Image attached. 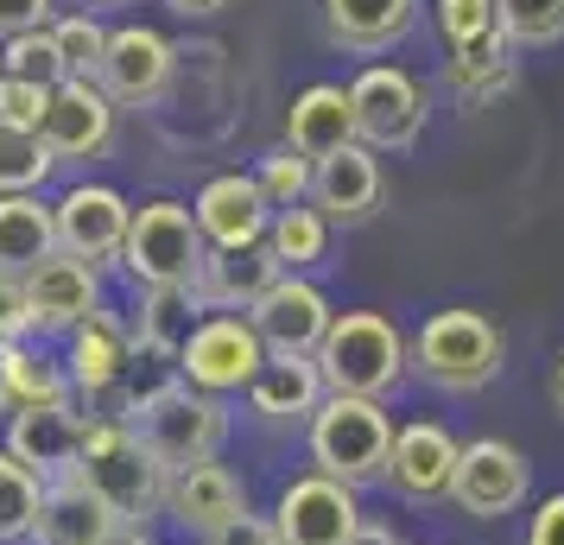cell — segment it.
Listing matches in <instances>:
<instances>
[{
	"label": "cell",
	"instance_id": "obj_1",
	"mask_svg": "<svg viewBox=\"0 0 564 545\" xmlns=\"http://www.w3.org/2000/svg\"><path fill=\"white\" fill-rule=\"evenodd\" d=\"M133 438L153 450L165 476H184L197 464H216V450L229 444V406L216 393H197L191 381H165V388L140 393L128 406Z\"/></svg>",
	"mask_w": 564,
	"mask_h": 545
},
{
	"label": "cell",
	"instance_id": "obj_2",
	"mask_svg": "<svg viewBox=\"0 0 564 545\" xmlns=\"http://www.w3.org/2000/svg\"><path fill=\"white\" fill-rule=\"evenodd\" d=\"M77 476L121 526H147L153 514H165V482H172V476L153 464L147 444L133 438L128 418H96V425H89Z\"/></svg>",
	"mask_w": 564,
	"mask_h": 545
},
{
	"label": "cell",
	"instance_id": "obj_3",
	"mask_svg": "<svg viewBox=\"0 0 564 545\" xmlns=\"http://www.w3.org/2000/svg\"><path fill=\"white\" fill-rule=\"evenodd\" d=\"M317 374H324L330 393L387 400L406 381V337H400V324L381 312H343L330 324L324 349H317Z\"/></svg>",
	"mask_w": 564,
	"mask_h": 545
},
{
	"label": "cell",
	"instance_id": "obj_4",
	"mask_svg": "<svg viewBox=\"0 0 564 545\" xmlns=\"http://www.w3.org/2000/svg\"><path fill=\"white\" fill-rule=\"evenodd\" d=\"M508 342L482 312H432L412 337V362L437 393H482L501 374Z\"/></svg>",
	"mask_w": 564,
	"mask_h": 545
},
{
	"label": "cell",
	"instance_id": "obj_5",
	"mask_svg": "<svg viewBox=\"0 0 564 545\" xmlns=\"http://www.w3.org/2000/svg\"><path fill=\"white\" fill-rule=\"evenodd\" d=\"M387 457H393V418H387L381 400H349V393H330L317 418H311V464L336 476V482H375L387 476Z\"/></svg>",
	"mask_w": 564,
	"mask_h": 545
},
{
	"label": "cell",
	"instance_id": "obj_6",
	"mask_svg": "<svg viewBox=\"0 0 564 545\" xmlns=\"http://www.w3.org/2000/svg\"><path fill=\"white\" fill-rule=\"evenodd\" d=\"M204 260H209V241H204V229H197L191 204L159 197V204L133 209V229H128V248H121V266H128L147 292L197 286Z\"/></svg>",
	"mask_w": 564,
	"mask_h": 545
},
{
	"label": "cell",
	"instance_id": "obj_7",
	"mask_svg": "<svg viewBox=\"0 0 564 545\" xmlns=\"http://www.w3.org/2000/svg\"><path fill=\"white\" fill-rule=\"evenodd\" d=\"M349 108H356V140L368 153H406L412 140L425 133V83L400 70V64H368L349 83Z\"/></svg>",
	"mask_w": 564,
	"mask_h": 545
},
{
	"label": "cell",
	"instance_id": "obj_8",
	"mask_svg": "<svg viewBox=\"0 0 564 545\" xmlns=\"http://www.w3.org/2000/svg\"><path fill=\"white\" fill-rule=\"evenodd\" d=\"M267 368V342L248 317L235 312H209L178 349V374L191 381L197 393H248L254 388V374Z\"/></svg>",
	"mask_w": 564,
	"mask_h": 545
},
{
	"label": "cell",
	"instance_id": "obj_9",
	"mask_svg": "<svg viewBox=\"0 0 564 545\" xmlns=\"http://www.w3.org/2000/svg\"><path fill=\"white\" fill-rule=\"evenodd\" d=\"M527 494H533V464H527L508 438L463 444L451 501H457L469 520H501V514H513V508H527Z\"/></svg>",
	"mask_w": 564,
	"mask_h": 545
},
{
	"label": "cell",
	"instance_id": "obj_10",
	"mask_svg": "<svg viewBox=\"0 0 564 545\" xmlns=\"http://www.w3.org/2000/svg\"><path fill=\"white\" fill-rule=\"evenodd\" d=\"M361 526L356 489L336 482V476H299L280 489V508H273V533L280 545H349Z\"/></svg>",
	"mask_w": 564,
	"mask_h": 545
},
{
	"label": "cell",
	"instance_id": "obj_11",
	"mask_svg": "<svg viewBox=\"0 0 564 545\" xmlns=\"http://www.w3.org/2000/svg\"><path fill=\"white\" fill-rule=\"evenodd\" d=\"M52 209H57V254L89 260V266L121 260L128 229H133V204L121 190H108V184H70Z\"/></svg>",
	"mask_w": 564,
	"mask_h": 545
},
{
	"label": "cell",
	"instance_id": "obj_12",
	"mask_svg": "<svg viewBox=\"0 0 564 545\" xmlns=\"http://www.w3.org/2000/svg\"><path fill=\"white\" fill-rule=\"evenodd\" d=\"M115 115L121 108L108 102L102 83H57L52 89V108L39 121V140L52 146L57 165H89L115 146Z\"/></svg>",
	"mask_w": 564,
	"mask_h": 545
},
{
	"label": "cell",
	"instance_id": "obj_13",
	"mask_svg": "<svg viewBox=\"0 0 564 545\" xmlns=\"http://www.w3.org/2000/svg\"><path fill=\"white\" fill-rule=\"evenodd\" d=\"M248 324L260 330L267 356H317V349H324V337H330L336 312H330V298L311 286V280L285 273L280 286H273L254 312H248Z\"/></svg>",
	"mask_w": 564,
	"mask_h": 545
},
{
	"label": "cell",
	"instance_id": "obj_14",
	"mask_svg": "<svg viewBox=\"0 0 564 545\" xmlns=\"http://www.w3.org/2000/svg\"><path fill=\"white\" fill-rule=\"evenodd\" d=\"M172 64H178V52H172V39L153 26H121L108 32V57H102V89L115 108H153L159 96H165V83H172Z\"/></svg>",
	"mask_w": 564,
	"mask_h": 545
},
{
	"label": "cell",
	"instance_id": "obj_15",
	"mask_svg": "<svg viewBox=\"0 0 564 545\" xmlns=\"http://www.w3.org/2000/svg\"><path fill=\"white\" fill-rule=\"evenodd\" d=\"M20 286H26L32 330H77V324H89L102 312V273L89 260L52 254L45 266H32Z\"/></svg>",
	"mask_w": 564,
	"mask_h": 545
},
{
	"label": "cell",
	"instance_id": "obj_16",
	"mask_svg": "<svg viewBox=\"0 0 564 545\" xmlns=\"http://www.w3.org/2000/svg\"><path fill=\"white\" fill-rule=\"evenodd\" d=\"M457 457L463 444L444 425H432V418L400 425L393 432V457H387V489L406 494V501H444L451 482H457Z\"/></svg>",
	"mask_w": 564,
	"mask_h": 545
},
{
	"label": "cell",
	"instance_id": "obj_17",
	"mask_svg": "<svg viewBox=\"0 0 564 545\" xmlns=\"http://www.w3.org/2000/svg\"><path fill=\"white\" fill-rule=\"evenodd\" d=\"M83 438H89V418H77V406H39V413H13L7 418V450H13L39 482H64V476H77Z\"/></svg>",
	"mask_w": 564,
	"mask_h": 545
},
{
	"label": "cell",
	"instance_id": "obj_18",
	"mask_svg": "<svg viewBox=\"0 0 564 545\" xmlns=\"http://www.w3.org/2000/svg\"><path fill=\"white\" fill-rule=\"evenodd\" d=\"M191 216H197V229H204L209 248H254V241H267V229H273L267 190H260L254 178H241V172L209 178L204 190H197Z\"/></svg>",
	"mask_w": 564,
	"mask_h": 545
},
{
	"label": "cell",
	"instance_id": "obj_19",
	"mask_svg": "<svg viewBox=\"0 0 564 545\" xmlns=\"http://www.w3.org/2000/svg\"><path fill=\"white\" fill-rule=\"evenodd\" d=\"M285 280L280 254L267 248V241H254V248H209L204 273H197V305L204 312H254L267 292Z\"/></svg>",
	"mask_w": 564,
	"mask_h": 545
},
{
	"label": "cell",
	"instance_id": "obj_20",
	"mask_svg": "<svg viewBox=\"0 0 564 545\" xmlns=\"http://www.w3.org/2000/svg\"><path fill=\"white\" fill-rule=\"evenodd\" d=\"M387 197V178H381V159L368 146H343L336 159L311 165V209L324 222H368Z\"/></svg>",
	"mask_w": 564,
	"mask_h": 545
},
{
	"label": "cell",
	"instance_id": "obj_21",
	"mask_svg": "<svg viewBox=\"0 0 564 545\" xmlns=\"http://www.w3.org/2000/svg\"><path fill=\"white\" fill-rule=\"evenodd\" d=\"M324 400H330V388L317 374V356H267V368L248 388V406L267 425H311Z\"/></svg>",
	"mask_w": 564,
	"mask_h": 545
},
{
	"label": "cell",
	"instance_id": "obj_22",
	"mask_svg": "<svg viewBox=\"0 0 564 545\" xmlns=\"http://www.w3.org/2000/svg\"><path fill=\"white\" fill-rule=\"evenodd\" d=\"M165 514L209 539V533H223L229 520L248 514V489L235 482V469L197 464V469H184V476H172V482H165Z\"/></svg>",
	"mask_w": 564,
	"mask_h": 545
},
{
	"label": "cell",
	"instance_id": "obj_23",
	"mask_svg": "<svg viewBox=\"0 0 564 545\" xmlns=\"http://www.w3.org/2000/svg\"><path fill=\"white\" fill-rule=\"evenodd\" d=\"M285 146L311 165H324L336 159L343 146H356V108H349V89H336V83H311L305 96L292 102L285 115Z\"/></svg>",
	"mask_w": 564,
	"mask_h": 545
},
{
	"label": "cell",
	"instance_id": "obj_24",
	"mask_svg": "<svg viewBox=\"0 0 564 545\" xmlns=\"http://www.w3.org/2000/svg\"><path fill=\"white\" fill-rule=\"evenodd\" d=\"M115 526L121 520L83 489V476H64V482H45L39 520H32V545H102Z\"/></svg>",
	"mask_w": 564,
	"mask_h": 545
},
{
	"label": "cell",
	"instance_id": "obj_25",
	"mask_svg": "<svg viewBox=\"0 0 564 545\" xmlns=\"http://www.w3.org/2000/svg\"><path fill=\"white\" fill-rule=\"evenodd\" d=\"M57 254V209L32 190V197H0V273L26 280L32 266Z\"/></svg>",
	"mask_w": 564,
	"mask_h": 545
},
{
	"label": "cell",
	"instance_id": "obj_26",
	"mask_svg": "<svg viewBox=\"0 0 564 545\" xmlns=\"http://www.w3.org/2000/svg\"><path fill=\"white\" fill-rule=\"evenodd\" d=\"M70 388H83V393H108L121 374H128V362H133V337H128V324L121 317H108V312H96L89 324H77L70 330Z\"/></svg>",
	"mask_w": 564,
	"mask_h": 545
},
{
	"label": "cell",
	"instance_id": "obj_27",
	"mask_svg": "<svg viewBox=\"0 0 564 545\" xmlns=\"http://www.w3.org/2000/svg\"><path fill=\"white\" fill-rule=\"evenodd\" d=\"M39 406H70V374L26 342H0V413H39Z\"/></svg>",
	"mask_w": 564,
	"mask_h": 545
},
{
	"label": "cell",
	"instance_id": "obj_28",
	"mask_svg": "<svg viewBox=\"0 0 564 545\" xmlns=\"http://www.w3.org/2000/svg\"><path fill=\"white\" fill-rule=\"evenodd\" d=\"M419 0H324V26L343 52H387L406 39Z\"/></svg>",
	"mask_w": 564,
	"mask_h": 545
},
{
	"label": "cell",
	"instance_id": "obj_29",
	"mask_svg": "<svg viewBox=\"0 0 564 545\" xmlns=\"http://www.w3.org/2000/svg\"><path fill=\"white\" fill-rule=\"evenodd\" d=\"M204 324V305H197V292L191 286H165V292H147V305H140V349H153V356H172L178 362L184 337Z\"/></svg>",
	"mask_w": 564,
	"mask_h": 545
},
{
	"label": "cell",
	"instance_id": "obj_30",
	"mask_svg": "<svg viewBox=\"0 0 564 545\" xmlns=\"http://www.w3.org/2000/svg\"><path fill=\"white\" fill-rule=\"evenodd\" d=\"M267 248L280 254L285 273H299V266H317V260L330 254V222H324V216H317L311 204H299V209H273Z\"/></svg>",
	"mask_w": 564,
	"mask_h": 545
},
{
	"label": "cell",
	"instance_id": "obj_31",
	"mask_svg": "<svg viewBox=\"0 0 564 545\" xmlns=\"http://www.w3.org/2000/svg\"><path fill=\"white\" fill-rule=\"evenodd\" d=\"M39 501H45V482L32 476L7 444H0V545L32 539V520H39Z\"/></svg>",
	"mask_w": 564,
	"mask_h": 545
},
{
	"label": "cell",
	"instance_id": "obj_32",
	"mask_svg": "<svg viewBox=\"0 0 564 545\" xmlns=\"http://www.w3.org/2000/svg\"><path fill=\"white\" fill-rule=\"evenodd\" d=\"M52 172H57V159L39 133H20L0 121V197H32Z\"/></svg>",
	"mask_w": 564,
	"mask_h": 545
},
{
	"label": "cell",
	"instance_id": "obj_33",
	"mask_svg": "<svg viewBox=\"0 0 564 545\" xmlns=\"http://www.w3.org/2000/svg\"><path fill=\"white\" fill-rule=\"evenodd\" d=\"M0 70H7L13 83H39V89H57V83H70V77H64V57H57L52 26L0 39Z\"/></svg>",
	"mask_w": 564,
	"mask_h": 545
},
{
	"label": "cell",
	"instance_id": "obj_34",
	"mask_svg": "<svg viewBox=\"0 0 564 545\" xmlns=\"http://www.w3.org/2000/svg\"><path fill=\"white\" fill-rule=\"evenodd\" d=\"M57 57H64V77L70 83H96L102 77V57H108V32L89 20V13H70V20H52Z\"/></svg>",
	"mask_w": 564,
	"mask_h": 545
},
{
	"label": "cell",
	"instance_id": "obj_35",
	"mask_svg": "<svg viewBox=\"0 0 564 545\" xmlns=\"http://www.w3.org/2000/svg\"><path fill=\"white\" fill-rule=\"evenodd\" d=\"M508 45H558L564 39V0H495Z\"/></svg>",
	"mask_w": 564,
	"mask_h": 545
},
{
	"label": "cell",
	"instance_id": "obj_36",
	"mask_svg": "<svg viewBox=\"0 0 564 545\" xmlns=\"http://www.w3.org/2000/svg\"><path fill=\"white\" fill-rule=\"evenodd\" d=\"M254 184L267 190V204L273 209H299V204H311V159H299L292 146H280V153L260 159Z\"/></svg>",
	"mask_w": 564,
	"mask_h": 545
},
{
	"label": "cell",
	"instance_id": "obj_37",
	"mask_svg": "<svg viewBox=\"0 0 564 545\" xmlns=\"http://www.w3.org/2000/svg\"><path fill=\"white\" fill-rule=\"evenodd\" d=\"M45 108H52V89H39V83H0V121L20 133H39V121H45Z\"/></svg>",
	"mask_w": 564,
	"mask_h": 545
},
{
	"label": "cell",
	"instance_id": "obj_38",
	"mask_svg": "<svg viewBox=\"0 0 564 545\" xmlns=\"http://www.w3.org/2000/svg\"><path fill=\"white\" fill-rule=\"evenodd\" d=\"M32 330V312H26V286L13 273H0V342H20Z\"/></svg>",
	"mask_w": 564,
	"mask_h": 545
},
{
	"label": "cell",
	"instance_id": "obj_39",
	"mask_svg": "<svg viewBox=\"0 0 564 545\" xmlns=\"http://www.w3.org/2000/svg\"><path fill=\"white\" fill-rule=\"evenodd\" d=\"M52 7H57V0H0V39L52 26Z\"/></svg>",
	"mask_w": 564,
	"mask_h": 545
},
{
	"label": "cell",
	"instance_id": "obj_40",
	"mask_svg": "<svg viewBox=\"0 0 564 545\" xmlns=\"http://www.w3.org/2000/svg\"><path fill=\"white\" fill-rule=\"evenodd\" d=\"M204 545H280V533H273L267 514H241V520H229L223 533H209Z\"/></svg>",
	"mask_w": 564,
	"mask_h": 545
},
{
	"label": "cell",
	"instance_id": "obj_41",
	"mask_svg": "<svg viewBox=\"0 0 564 545\" xmlns=\"http://www.w3.org/2000/svg\"><path fill=\"white\" fill-rule=\"evenodd\" d=\"M527 545H564V494L539 501L533 526H527Z\"/></svg>",
	"mask_w": 564,
	"mask_h": 545
},
{
	"label": "cell",
	"instance_id": "obj_42",
	"mask_svg": "<svg viewBox=\"0 0 564 545\" xmlns=\"http://www.w3.org/2000/svg\"><path fill=\"white\" fill-rule=\"evenodd\" d=\"M349 545H400V533H393V526H381V520H361Z\"/></svg>",
	"mask_w": 564,
	"mask_h": 545
},
{
	"label": "cell",
	"instance_id": "obj_43",
	"mask_svg": "<svg viewBox=\"0 0 564 545\" xmlns=\"http://www.w3.org/2000/svg\"><path fill=\"white\" fill-rule=\"evenodd\" d=\"M172 13H184V20H204V13H223L229 0H165Z\"/></svg>",
	"mask_w": 564,
	"mask_h": 545
},
{
	"label": "cell",
	"instance_id": "obj_44",
	"mask_svg": "<svg viewBox=\"0 0 564 545\" xmlns=\"http://www.w3.org/2000/svg\"><path fill=\"white\" fill-rule=\"evenodd\" d=\"M102 545H153V539H147V526H115Z\"/></svg>",
	"mask_w": 564,
	"mask_h": 545
},
{
	"label": "cell",
	"instance_id": "obj_45",
	"mask_svg": "<svg viewBox=\"0 0 564 545\" xmlns=\"http://www.w3.org/2000/svg\"><path fill=\"white\" fill-rule=\"evenodd\" d=\"M552 406L564 413V356H558V368H552Z\"/></svg>",
	"mask_w": 564,
	"mask_h": 545
},
{
	"label": "cell",
	"instance_id": "obj_46",
	"mask_svg": "<svg viewBox=\"0 0 564 545\" xmlns=\"http://www.w3.org/2000/svg\"><path fill=\"white\" fill-rule=\"evenodd\" d=\"M0 83H7V70H0Z\"/></svg>",
	"mask_w": 564,
	"mask_h": 545
}]
</instances>
